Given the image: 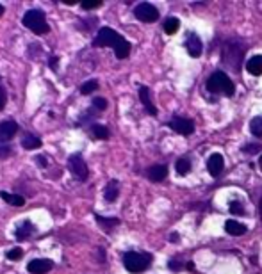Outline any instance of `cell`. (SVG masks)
<instances>
[{
    "mask_svg": "<svg viewBox=\"0 0 262 274\" xmlns=\"http://www.w3.org/2000/svg\"><path fill=\"white\" fill-rule=\"evenodd\" d=\"M34 233V226L31 221H23L22 225L16 228V239L18 241H25V239H29V237Z\"/></svg>",
    "mask_w": 262,
    "mask_h": 274,
    "instance_id": "obj_19",
    "label": "cell"
},
{
    "mask_svg": "<svg viewBox=\"0 0 262 274\" xmlns=\"http://www.w3.org/2000/svg\"><path fill=\"white\" fill-rule=\"evenodd\" d=\"M7 104V93H6V89L0 86V110L6 107Z\"/></svg>",
    "mask_w": 262,
    "mask_h": 274,
    "instance_id": "obj_31",
    "label": "cell"
},
{
    "mask_svg": "<svg viewBox=\"0 0 262 274\" xmlns=\"http://www.w3.org/2000/svg\"><path fill=\"white\" fill-rule=\"evenodd\" d=\"M93 109H97V110H105V109H107V100L102 98V96L95 98V100H93Z\"/></svg>",
    "mask_w": 262,
    "mask_h": 274,
    "instance_id": "obj_30",
    "label": "cell"
},
{
    "mask_svg": "<svg viewBox=\"0 0 262 274\" xmlns=\"http://www.w3.org/2000/svg\"><path fill=\"white\" fill-rule=\"evenodd\" d=\"M246 70H248L251 75H255V77L262 75V55H253V57H250L248 62H246Z\"/></svg>",
    "mask_w": 262,
    "mask_h": 274,
    "instance_id": "obj_18",
    "label": "cell"
},
{
    "mask_svg": "<svg viewBox=\"0 0 262 274\" xmlns=\"http://www.w3.org/2000/svg\"><path fill=\"white\" fill-rule=\"evenodd\" d=\"M91 134H93L97 139H109V128L104 125H91Z\"/></svg>",
    "mask_w": 262,
    "mask_h": 274,
    "instance_id": "obj_23",
    "label": "cell"
},
{
    "mask_svg": "<svg viewBox=\"0 0 262 274\" xmlns=\"http://www.w3.org/2000/svg\"><path fill=\"white\" fill-rule=\"evenodd\" d=\"M22 23L31 30V32L38 34V36H43V34H49L50 27L47 23V18H45V13L39 11V9H31L23 15Z\"/></svg>",
    "mask_w": 262,
    "mask_h": 274,
    "instance_id": "obj_3",
    "label": "cell"
},
{
    "mask_svg": "<svg viewBox=\"0 0 262 274\" xmlns=\"http://www.w3.org/2000/svg\"><path fill=\"white\" fill-rule=\"evenodd\" d=\"M139 100H141V104L145 105V109L148 110V114L157 116V109H155V105L152 104L150 89H148L147 86H141V88H139Z\"/></svg>",
    "mask_w": 262,
    "mask_h": 274,
    "instance_id": "obj_13",
    "label": "cell"
},
{
    "mask_svg": "<svg viewBox=\"0 0 262 274\" xmlns=\"http://www.w3.org/2000/svg\"><path fill=\"white\" fill-rule=\"evenodd\" d=\"M225 167V160H223V155H219V153H214L209 157L207 160V169L209 173L213 176H218L221 171H223Z\"/></svg>",
    "mask_w": 262,
    "mask_h": 274,
    "instance_id": "obj_11",
    "label": "cell"
},
{
    "mask_svg": "<svg viewBox=\"0 0 262 274\" xmlns=\"http://www.w3.org/2000/svg\"><path fill=\"white\" fill-rule=\"evenodd\" d=\"M259 217H261V223H262V198H261V203H259Z\"/></svg>",
    "mask_w": 262,
    "mask_h": 274,
    "instance_id": "obj_38",
    "label": "cell"
},
{
    "mask_svg": "<svg viewBox=\"0 0 262 274\" xmlns=\"http://www.w3.org/2000/svg\"><path fill=\"white\" fill-rule=\"evenodd\" d=\"M169 239H171V242H179V239H180V237H179V233H171V237H169Z\"/></svg>",
    "mask_w": 262,
    "mask_h": 274,
    "instance_id": "obj_37",
    "label": "cell"
},
{
    "mask_svg": "<svg viewBox=\"0 0 262 274\" xmlns=\"http://www.w3.org/2000/svg\"><path fill=\"white\" fill-rule=\"evenodd\" d=\"M163 29H164V32L166 34L173 36V34H177L179 32V29H180V20H179V18H173V16L166 18V20H164Z\"/></svg>",
    "mask_w": 262,
    "mask_h": 274,
    "instance_id": "obj_21",
    "label": "cell"
},
{
    "mask_svg": "<svg viewBox=\"0 0 262 274\" xmlns=\"http://www.w3.org/2000/svg\"><path fill=\"white\" fill-rule=\"evenodd\" d=\"M169 128L175 130L180 136H191L195 132V123L191 120H186V118H180V116H175L173 120L169 121Z\"/></svg>",
    "mask_w": 262,
    "mask_h": 274,
    "instance_id": "obj_8",
    "label": "cell"
},
{
    "mask_svg": "<svg viewBox=\"0 0 262 274\" xmlns=\"http://www.w3.org/2000/svg\"><path fill=\"white\" fill-rule=\"evenodd\" d=\"M102 6V2H93V4H82V9L86 11H91V9H97V7Z\"/></svg>",
    "mask_w": 262,
    "mask_h": 274,
    "instance_id": "obj_35",
    "label": "cell"
},
{
    "mask_svg": "<svg viewBox=\"0 0 262 274\" xmlns=\"http://www.w3.org/2000/svg\"><path fill=\"white\" fill-rule=\"evenodd\" d=\"M118 194H120V183H118V180H111L104 191L105 201L115 203L116 199H118Z\"/></svg>",
    "mask_w": 262,
    "mask_h": 274,
    "instance_id": "obj_16",
    "label": "cell"
},
{
    "mask_svg": "<svg viewBox=\"0 0 262 274\" xmlns=\"http://www.w3.org/2000/svg\"><path fill=\"white\" fill-rule=\"evenodd\" d=\"M246 228L245 225H241V223H237V221H227L225 223V231L229 233V235H234V237H241V235H245L246 233Z\"/></svg>",
    "mask_w": 262,
    "mask_h": 274,
    "instance_id": "obj_17",
    "label": "cell"
},
{
    "mask_svg": "<svg viewBox=\"0 0 262 274\" xmlns=\"http://www.w3.org/2000/svg\"><path fill=\"white\" fill-rule=\"evenodd\" d=\"M207 89L211 93H221L225 96H234L235 86L223 72H214L207 80Z\"/></svg>",
    "mask_w": 262,
    "mask_h": 274,
    "instance_id": "obj_4",
    "label": "cell"
},
{
    "mask_svg": "<svg viewBox=\"0 0 262 274\" xmlns=\"http://www.w3.org/2000/svg\"><path fill=\"white\" fill-rule=\"evenodd\" d=\"M259 166H261V169H262V155L259 157Z\"/></svg>",
    "mask_w": 262,
    "mask_h": 274,
    "instance_id": "obj_40",
    "label": "cell"
},
{
    "mask_svg": "<svg viewBox=\"0 0 262 274\" xmlns=\"http://www.w3.org/2000/svg\"><path fill=\"white\" fill-rule=\"evenodd\" d=\"M98 89V80H87V82H84L81 86V93L82 94H91V93H95Z\"/></svg>",
    "mask_w": 262,
    "mask_h": 274,
    "instance_id": "obj_26",
    "label": "cell"
},
{
    "mask_svg": "<svg viewBox=\"0 0 262 274\" xmlns=\"http://www.w3.org/2000/svg\"><path fill=\"white\" fill-rule=\"evenodd\" d=\"M134 15H136V18L139 22H145V23H153L159 20L157 7L152 6V4H148V2L137 4L136 9H134Z\"/></svg>",
    "mask_w": 262,
    "mask_h": 274,
    "instance_id": "obj_7",
    "label": "cell"
},
{
    "mask_svg": "<svg viewBox=\"0 0 262 274\" xmlns=\"http://www.w3.org/2000/svg\"><path fill=\"white\" fill-rule=\"evenodd\" d=\"M54 267V262L52 260H47V258H36V260H31L27 265V271L31 274H47L52 271Z\"/></svg>",
    "mask_w": 262,
    "mask_h": 274,
    "instance_id": "obj_10",
    "label": "cell"
},
{
    "mask_svg": "<svg viewBox=\"0 0 262 274\" xmlns=\"http://www.w3.org/2000/svg\"><path fill=\"white\" fill-rule=\"evenodd\" d=\"M221 57H223L225 66H229L235 72L241 70V64H243V57H245V46L237 41H229V43L223 46V52H221Z\"/></svg>",
    "mask_w": 262,
    "mask_h": 274,
    "instance_id": "obj_2",
    "label": "cell"
},
{
    "mask_svg": "<svg viewBox=\"0 0 262 274\" xmlns=\"http://www.w3.org/2000/svg\"><path fill=\"white\" fill-rule=\"evenodd\" d=\"M36 164L41 166V167H47V159H45L43 155H39V157H36Z\"/></svg>",
    "mask_w": 262,
    "mask_h": 274,
    "instance_id": "obj_36",
    "label": "cell"
},
{
    "mask_svg": "<svg viewBox=\"0 0 262 274\" xmlns=\"http://www.w3.org/2000/svg\"><path fill=\"white\" fill-rule=\"evenodd\" d=\"M49 66L52 68V70H57V66H59V57H57V55H50Z\"/></svg>",
    "mask_w": 262,
    "mask_h": 274,
    "instance_id": "obj_32",
    "label": "cell"
},
{
    "mask_svg": "<svg viewBox=\"0 0 262 274\" xmlns=\"http://www.w3.org/2000/svg\"><path fill=\"white\" fill-rule=\"evenodd\" d=\"M186 48L187 52H189V55L191 57H200L202 55V41H200V38H198L196 34H189L186 39Z\"/></svg>",
    "mask_w": 262,
    "mask_h": 274,
    "instance_id": "obj_12",
    "label": "cell"
},
{
    "mask_svg": "<svg viewBox=\"0 0 262 274\" xmlns=\"http://www.w3.org/2000/svg\"><path fill=\"white\" fill-rule=\"evenodd\" d=\"M152 263V255L150 253H137V251H129L123 255V265L129 273L139 274L143 271H147V267Z\"/></svg>",
    "mask_w": 262,
    "mask_h": 274,
    "instance_id": "obj_5",
    "label": "cell"
},
{
    "mask_svg": "<svg viewBox=\"0 0 262 274\" xmlns=\"http://www.w3.org/2000/svg\"><path fill=\"white\" fill-rule=\"evenodd\" d=\"M68 167H70L71 175L75 176L77 180H81V182L87 180V176H89V169H87L86 160L82 159L79 153L71 155L70 159H68Z\"/></svg>",
    "mask_w": 262,
    "mask_h": 274,
    "instance_id": "obj_6",
    "label": "cell"
},
{
    "mask_svg": "<svg viewBox=\"0 0 262 274\" xmlns=\"http://www.w3.org/2000/svg\"><path fill=\"white\" fill-rule=\"evenodd\" d=\"M6 257H7V260H13V262H18V260H20V258L23 257L22 247H13V249H9Z\"/></svg>",
    "mask_w": 262,
    "mask_h": 274,
    "instance_id": "obj_27",
    "label": "cell"
},
{
    "mask_svg": "<svg viewBox=\"0 0 262 274\" xmlns=\"http://www.w3.org/2000/svg\"><path fill=\"white\" fill-rule=\"evenodd\" d=\"M93 46H111V48L115 50L118 59H127L129 54H131V43L111 27L100 29L93 41Z\"/></svg>",
    "mask_w": 262,
    "mask_h": 274,
    "instance_id": "obj_1",
    "label": "cell"
},
{
    "mask_svg": "<svg viewBox=\"0 0 262 274\" xmlns=\"http://www.w3.org/2000/svg\"><path fill=\"white\" fill-rule=\"evenodd\" d=\"M175 167H177V171H179V175H187L189 171H191V162L187 159H179L177 160V164H175Z\"/></svg>",
    "mask_w": 262,
    "mask_h": 274,
    "instance_id": "obj_25",
    "label": "cell"
},
{
    "mask_svg": "<svg viewBox=\"0 0 262 274\" xmlns=\"http://www.w3.org/2000/svg\"><path fill=\"white\" fill-rule=\"evenodd\" d=\"M250 130L255 137H262V116H257L250 121Z\"/></svg>",
    "mask_w": 262,
    "mask_h": 274,
    "instance_id": "obj_24",
    "label": "cell"
},
{
    "mask_svg": "<svg viewBox=\"0 0 262 274\" xmlns=\"http://www.w3.org/2000/svg\"><path fill=\"white\" fill-rule=\"evenodd\" d=\"M2 15H4V6L0 4V16H2Z\"/></svg>",
    "mask_w": 262,
    "mask_h": 274,
    "instance_id": "obj_39",
    "label": "cell"
},
{
    "mask_svg": "<svg viewBox=\"0 0 262 274\" xmlns=\"http://www.w3.org/2000/svg\"><path fill=\"white\" fill-rule=\"evenodd\" d=\"M230 214L234 215H245V209L239 201H230Z\"/></svg>",
    "mask_w": 262,
    "mask_h": 274,
    "instance_id": "obj_28",
    "label": "cell"
},
{
    "mask_svg": "<svg viewBox=\"0 0 262 274\" xmlns=\"http://www.w3.org/2000/svg\"><path fill=\"white\" fill-rule=\"evenodd\" d=\"M13 155V146L9 144H0V159H9Z\"/></svg>",
    "mask_w": 262,
    "mask_h": 274,
    "instance_id": "obj_29",
    "label": "cell"
},
{
    "mask_svg": "<svg viewBox=\"0 0 262 274\" xmlns=\"http://www.w3.org/2000/svg\"><path fill=\"white\" fill-rule=\"evenodd\" d=\"M261 150V146L259 144H251V146H243V152L245 153H255V152H259Z\"/></svg>",
    "mask_w": 262,
    "mask_h": 274,
    "instance_id": "obj_33",
    "label": "cell"
},
{
    "mask_svg": "<svg viewBox=\"0 0 262 274\" xmlns=\"http://www.w3.org/2000/svg\"><path fill=\"white\" fill-rule=\"evenodd\" d=\"M168 267L171 269V271H180L182 263L179 262V260H169V262H168Z\"/></svg>",
    "mask_w": 262,
    "mask_h": 274,
    "instance_id": "obj_34",
    "label": "cell"
},
{
    "mask_svg": "<svg viewBox=\"0 0 262 274\" xmlns=\"http://www.w3.org/2000/svg\"><path fill=\"white\" fill-rule=\"evenodd\" d=\"M0 198H2L6 203L13 205V207H23V205H25V198L20 196V194H9V192L2 191L0 192Z\"/></svg>",
    "mask_w": 262,
    "mask_h": 274,
    "instance_id": "obj_20",
    "label": "cell"
},
{
    "mask_svg": "<svg viewBox=\"0 0 262 274\" xmlns=\"http://www.w3.org/2000/svg\"><path fill=\"white\" fill-rule=\"evenodd\" d=\"M41 144H43L41 143V139L36 137V136H33V134H25L23 139H22V146L25 150H36V148H39Z\"/></svg>",
    "mask_w": 262,
    "mask_h": 274,
    "instance_id": "obj_22",
    "label": "cell"
},
{
    "mask_svg": "<svg viewBox=\"0 0 262 274\" xmlns=\"http://www.w3.org/2000/svg\"><path fill=\"white\" fill-rule=\"evenodd\" d=\"M147 175L152 182H163L164 178L168 176V167H166V166H161V164L152 166V167L147 171Z\"/></svg>",
    "mask_w": 262,
    "mask_h": 274,
    "instance_id": "obj_15",
    "label": "cell"
},
{
    "mask_svg": "<svg viewBox=\"0 0 262 274\" xmlns=\"http://www.w3.org/2000/svg\"><path fill=\"white\" fill-rule=\"evenodd\" d=\"M95 219H97V223H98L100 228H102L105 233H111L116 226L120 225V219H116V217H102L100 214H95Z\"/></svg>",
    "mask_w": 262,
    "mask_h": 274,
    "instance_id": "obj_14",
    "label": "cell"
},
{
    "mask_svg": "<svg viewBox=\"0 0 262 274\" xmlns=\"http://www.w3.org/2000/svg\"><path fill=\"white\" fill-rule=\"evenodd\" d=\"M18 123L13 120H6L0 123V144H7V141H11L13 137L16 136L18 132Z\"/></svg>",
    "mask_w": 262,
    "mask_h": 274,
    "instance_id": "obj_9",
    "label": "cell"
}]
</instances>
